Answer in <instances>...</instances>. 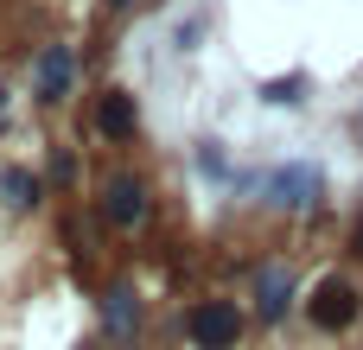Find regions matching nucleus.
Segmentation results:
<instances>
[{
  "instance_id": "nucleus-1",
  "label": "nucleus",
  "mask_w": 363,
  "mask_h": 350,
  "mask_svg": "<svg viewBox=\"0 0 363 350\" xmlns=\"http://www.w3.org/2000/svg\"><path fill=\"white\" fill-rule=\"evenodd\" d=\"M185 338H191V350H236L242 344V306L236 300H198L185 319Z\"/></svg>"
},
{
  "instance_id": "nucleus-2",
  "label": "nucleus",
  "mask_w": 363,
  "mask_h": 350,
  "mask_svg": "<svg viewBox=\"0 0 363 350\" xmlns=\"http://www.w3.org/2000/svg\"><path fill=\"white\" fill-rule=\"evenodd\" d=\"M306 312H313V325H319V332H345V325H357L363 300H357V287H351L345 274H325V281L313 287Z\"/></svg>"
},
{
  "instance_id": "nucleus-3",
  "label": "nucleus",
  "mask_w": 363,
  "mask_h": 350,
  "mask_svg": "<svg viewBox=\"0 0 363 350\" xmlns=\"http://www.w3.org/2000/svg\"><path fill=\"white\" fill-rule=\"evenodd\" d=\"M147 210H153V198H147V185H140V179L115 172V179L102 185V217H108L115 230H134V223H147Z\"/></svg>"
},
{
  "instance_id": "nucleus-4",
  "label": "nucleus",
  "mask_w": 363,
  "mask_h": 350,
  "mask_svg": "<svg viewBox=\"0 0 363 350\" xmlns=\"http://www.w3.org/2000/svg\"><path fill=\"white\" fill-rule=\"evenodd\" d=\"M319 185H325L319 166H306V159H300V166H281V172L268 179V204H281V210H313V204H319Z\"/></svg>"
},
{
  "instance_id": "nucleus-5",
  "label": "nucleus",
  "mask_w": 363,
  "mask_h": 350,
  "mask_svg": "<svg viewBox=\"0 0 363 350\" xmlns=\"http://www.w3.org/2000/svg\"><path fill=\"white\" fill-rule=\"evenodd\" d=\"M70 83H77L70 51H64V45H45V51H38V64H32V96H38V102H64V96H70Z\"/></svg>"
},
{
  "instance_id": "nucleus-6",
  "label": "nucleus",
  "mask_w": 363,
  "mask_h": 350,
  "mask_svg": "<svg viewBox=\"0 0 363 350\" xmlns=\"http://www.w3.org/2000/svg\"><path fill=\"white\" fill-rule=\"evenodd\" d=\"M287 300H294V274H287L281 261H274V268H262V274H255V306H262V319H268V325L287 312Z\"/></svg>"
},
{
  "instance_id": "nucleus-7",
  "label": "nucleus",
  "mask_w": 363,
  "mask_h": 350,
  "mask_svg": "<svg viewBox=\"0 0 363 350\" xmlns=\"http://www.w3.org/2000/svg\"><path fill=\"white\" fill-rule=\"evenodd\" d=\"M134 121H140V108H134V96H121V89H108V96H102V108H96V128H102L108 140H128V134H134Z\"/></svg>"
},
{
  "instance_id": "nucleus-8",
  "label": "nucleus",
  "mask_w": 363,
  "mask_h": 350,
  "mask_svg": "<svg viewBox=\"0 0 363 350\" xmlns=\"http://www.w3.org/2000/svg\"><path fill=\"white\" fill-rule=\"evenodd\" d=\"M102 325H108L115 338H134V325H140V300H134L128 287H108V300H102Z\"/></svg>"
},
{
  "instance_id": "nucleus-9",
  "label": "nucleus",
  "mask_w": 363,
  "mask_h": 350,
  "mask_svg": "<svg viewBox=\"0 0 363 350\" xmlns=\"http://www.w3.org/2000/svg\"><path fill=\"white\" fill-rule=\"evenodd\" d=\"M0 198H6L13 210H26V204L38 198V179H32V172H6V179H0Z\"/></svg>"
},
{
  "instance_id": "nucleus-10",
  "label": "nucleus",
  "mask_w": 363,
  "mask_h": 350,
  "mask_svg": "<svg viewBox=\"0 0 363 350\" xmlns=\"http://www.w3.org/2000/svg\"><path fill=\"white\" fill-rule=\"evenodd\" d=\"M300 89H306V77H281V83H268L262 96H268V102H300Z\"/></svg>"
},
{
  "instance_id": "nucleus-11",
  "label": "nucleus",
  "mask_w": 363,
  "mask_h": 350,
  "mask_svg": "<svg viewBox=\"0 0 363 350\" xmlns=\"http://www.w3.org/2000/svg\"><path fill=\"white\" fill-rule=\"evenodd\" d=\"M351 255L363 261V210H357V223H351Z\"/></svg>"
},
{
  "instance_id": "nucleus-12",
  "label": "nucleus",
  "mask_w": 363,
  "mask_h": 350,
  "mask_svg": "<svg viewBox=\"0 0 363 350\" xmlns=\"http://www.w3.org/2000/svg\"><path fill=\"white\" fill-rule=\"evenodd\" d=\"M357 140H363V115H357Z\"/></svg>"
}]
</instances>
